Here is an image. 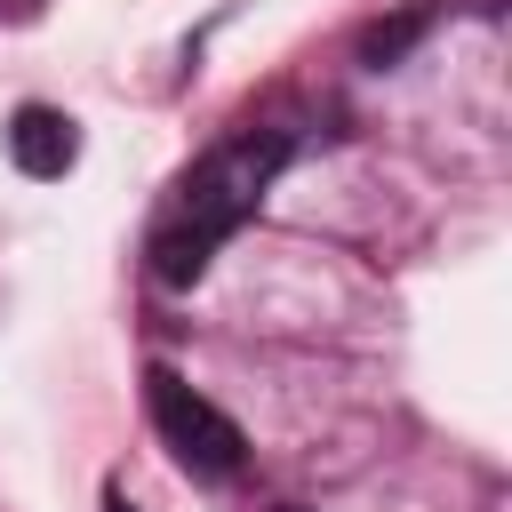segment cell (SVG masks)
I'll return each instance as SVG.
<instances>
[{
	"instance_id": "cell-1",
	"label": "cell",
	"mask_w": 512,
	"mask_h": 512,
	"mask_svg": "<svg viewBox=\"0 0 512 512\" xmlns=\"http://www.w3.org/2000/svg\"><path fill=\"white\" fill-rule=\"evenodd\" d=\"M288 160H296V128H272V120H248V128H232L224 144H208V152L168 184V200H160V216H152V240H144L152 280L192 288V280L208 272V256L264 208V192L280 184Z\"/></svg>"
},
{
	"instance_id": "cell-2",
	"label": "cell",
	"mask_w": 512,
	"mask_h": 512,
	"mask_svg": "<svg viewBox=\"0 0 512 512\" xmlns=\"http://www.w3.org/2000/svg\"><path fill=\"white\" fill-rule=\"evenodd\" d=\"M144 408H152L160 448H168L192 480H232V472H240V456H248L240 424H232L208 392H192L168 360H152V368H144Z\"/></svg>"
},
{
	"instance_id": "cell-3",
	"label": "cell",
	"mask_w": 512,
	"mask_h": 512,
	"mask_svg": "<svg viewBox=\"0 0 512 512\" xmlns=\"http://www.w3.org/2000/svg\"><path fill=\"white\" fill-rule=\"evenodd\" d=\"M0 144H8L16 176L56 184V176H72V160H80V120H72V112H56V104H16V112H8V128H0Z\"/></svg>"
},
{
	"instance_id": "cell-4",
	"label": "cell",
	"mask_w": 512,
	"mask_h": 512,
	"mask_svg": "<svg viewBox=\"0 0 512 512\" xmlns=\"http://www.w3.org/2000/svg\"><path fill=\"white\" fill-rule=\"evenodd\" d=\"M424 24H432V8H408V16H392V24H376V32H360V64H376V72H384V64H400V56H408V40H416Z\"/></svg>"
},
{
	"instance_id": "cell-5",
	"label": "cell",
	"mask_w": 512,
	"mask_h": 512,
	"mask_svg": "<svg viewBox=\"0 0 512 512\" xmlns=\"http://www.w3.org/2000/svg\"><path fill=\"white\" fill-rule=\"evenodd\" d=\"M104 512H136V504H128V496H104Z\"/></svg>"
},
{
	"instance_id": "cell-6",
	"label": "cell",
	"mask_w": 512,
	"mask_h": 512,
	"mask_svg": "<svg viewBox=\"0 0 512 512\" xmlns=\"http://www.w3.org/2000/svg\"><path fill=\"white\" fill-rule=\"evenodd\" d=\"M280 512H304V504H280Z\"/></svg>"
}]
</instances>
